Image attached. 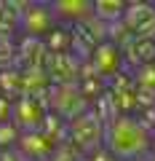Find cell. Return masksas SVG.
Segmentation results:
<instances>
[{"label": "cell", "mask_w": 155, "mask_h": 161, "mask_svg": "<svg viewBox=\"0 0 155 161\" xmlns=\"http://www.w3.org/2000/svg\"><path fill=\"white\" fill-rule=\"evenodd\" d=\"M22 24H24V32H27L29 38H46L59 22H56V16H54V11H51V3H48V6L32 3V6H24Z\"/></svg>", "instance_id": "52a82bcc"}, {"label": "cell", "mask_w": 155, "mask_h": 161, "mask_svg": "<svg viewBox=\"0 0 155 161\" xmlns=\"http://www.w3.org/2000/svg\"><path fill=\"white\" fill-rule=\"evenodd\" d=\"M152 126L139 113L115 115L104 129V150L115 161H139L152 150Z\"/></svg>", "instance_id": "6da1fadb"}, {"label": "cell", "mask_w": 155, "mask_h": 161, "mask_svg": "<svg viewBox=\"0 0 155 161\" xmlns=\"http://www.w3.org/2000/svg\"><path fill=\"white\" fill-rule=\"evenodd\" d=\"M46 94H48V113L59 115L64 124L75 121L91 108V102L86 99L78 83H51Z\"/></svg>", "instance_id": "3957f363"}, {"label": "cell", "mask_w": 155, "mask_h": 161, "mask_svg": "<svg viewBox=\"0 0 155 161\" xmlns=\"http://www.w3.org/2000/svg\"><path fill=\"white\" fill-rule=\"evenodd\" d=\"M51 11L56 16V22L67 24V27H78L94 16L91 0H56V3H51Z\"/></svg>", "instance_id": "9c48e42d"}, {"label": "cell", "mask_w": 155, "mask_h": 161, "mask_svg": "<svg viewBox=\"0 0 155 161\" xmlns=\"http://www.w3.org/2000/svg\"><path fill=\"white\" fill-rule=\"evenodd\" d=\"M128 75H131V83H134L137 92L155 94V62L142 64V67H137V70H128Z\"/></svg>", "instance_id": "8fae6325"}, {"label": "cell", "mask_w": 155, "mask_h": 161, "mask_svg": "<svg viewBox=\"0 0 155 161\" xmlns=\"http://www.w3.org/2000/svg\"><path fill=\"white\" fill-rule=\"evenodd\" d=\"M121 27L131 38H155V3L128 0L126 14L121 19Z\"/></svg>", "instance_id": "8992f818"}, {"label": "cell", "mask_w": 155, "mask_h": 161, "mask_svg": "<svg viewBox=\"0 0 155 161\" xmlns=\"http://www.w3.org/2000/svg\"><path fill=\"white\" fill-rule=\"evenodd\" d=\"M126 70H137L142 64L155 62V38H126L121 43Z\"/></svg>", "instance_id": "ba28073f"}, {"label": "cell", "mask_w": 155, "mask_h": 161, "mask_svg": "<svg viewBox=\"0 0 155 161\" xmlns=\"http://www.w3.org/2000/svg\"><path fill=\"white\" fill-rule=\"evenodd\" d=\"M126 3L128 0H94L91 3L94 19L107 27H115V24H121L123 14H126Z\"/></svg>", "instance_id": "30bf717a"}, {"label": "cell", "mask_w": 155, "mask_h": 161, "mask_svg": "<svg viewBox=\"0 0 155 161\" xmlns=\"http://www.w3.org/2000/svg\"><path fill=\"white\" fill-rule=\"evenodd\" d=\"M13 142H19V129L13 126L11 121L0 124V148H3V150H11Z\"/></svg>", "instance_id": "7c38bea8"}, {"label": "cell", "mask_w": 155, "mask_h": 161, "mask_svg": "<svg viewBox=\"0 0 155 161\" xmlns=\"http://www.w3.org/2000/svg\"><path fill=\"white\" fill-rule=\"evenodd\" d=\"M86 67L91 70L96 78H102L104 83H110V80L115 78V75H121L123 70H126V64H123V51L118 43H112V40H102L96 48L91 51V57H88Z\"/></svg>", "instance_id": "277c9868"}, {"label": "cell", "mask_w": 155, "mask_h": 161, "mask_svg": "<svg viewBox=\"0 0 155 161\" xmlns=\"http://www.w3.org/2000/svg\"><path fill=\"white\" fill-rule=\"evenodd\" d=\"M46 118H48V108L38 97H27L24 94V97H19L11 105V124L19 129V134L40 132L46 126Z\"/></svg>", "instance_id": "5b68a950"}, {"label": "cell", "mask_w": 155, "mask_h": 161, "mask_svg": "<svg viewBox=\"0 0 155 161\" xmlns=\"http://www.w3.org/2000/svg\"><path fill=\"white\" fill-rule=\"evenodd\" d=\"M104 129H107V124L99 118V113L94 108H88L83 115H78L75 121L67 124L70 145H72L80 156L88 158L91 153H96V150L104 148Z\"/></svg>", "instance_id": "7a4b0ae2"}]
</instances>
